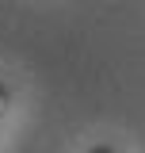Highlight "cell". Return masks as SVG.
Wrapping results in <instances>:
<instances>
[{"instance_id": "1", "label": "cell", "mask_w": 145, "mask_h": 153, "mask_svg": "<svg viewBox=\"0 0 145 153\" xmlns=\"http://www.w3.org/2000/svg\"><path fill=\"white\" fill-rule=\"evenodd\" d=\"M4 107H8V88L0 84V119H4Z\"/></svg>"}, {"instance_id": "2", "label": "cell", "mask_w": 145, "mask_h": 153, "mask_svg": "<svg viewBox=\"0 0 145 153\" xmlns=\"http://www.w3.org/2000/svg\"><path fill=\"white\" fill-rule=\"evenodd\" d=\"M92 153H115V149H107V146H95V149H92Z\"/></svg>"}]
</instances>
